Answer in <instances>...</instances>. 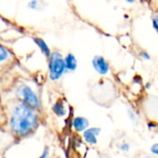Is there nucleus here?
I'll return each instance as SVG.
<instances>
[{"label":"nucleus","mask_w":158,"mask_h":158,"mask_svg":"<svg viewBox=\"0 0 158 158\" xmlns=\"http://www.w3.org/2000/svg\"><path fill=\"white\" fill-rule=\"evenodd\" d=\"M41 113L28 105L12 99L7 104V127L17 139H25L40 127Z\"/></svg>","instance_id":"f257e3e1"},{"label":"nucleus","mask_w":158,"mask_h":158,"mask_svg":"<svg viewBox=\"0 0 158 158\" xmlns=\"http://www.w3.org/2000/svg\"><path fill=\"white\" fill-rule=\"evenodd\" d=\"M13 99L28 105L29 107L41 113L43 110V102L36 89L28 82L21 81L15 85L12 90Z\"/></svg>","instance_id":"f03ea898"},{"label":"nucleus","mask_w":158,"mask_h":158,"mask_svg":"<svg viewBox=\"0 0 158 158\" xmlns=\"http://www.w3.org/2000/svg\"><path fill=\"white\" fill-rule=\"evenodd\" d=\"M64 56L61 52L54 50L48 59V78L52 82H57L67 73L64 64Z\"/></svg>","instance_id":"7ed1b4c3"},{"label":"nucleus","mask_w":158,"mask_h":158,"mask_svg":"<svg viewBox=\"0 0 158 158\" xmlns=\"http://www.w3.org/2000/svg\"><path fill=\"white\" fill-rule=\"evenodd\" d=\"M91 64L93 69L96 73H98L100 75H107L110 73L111 66L109 61L102 55H96L92 58Z\"/></svg>","instance_id":"20e7f679"},{"label":"nucleus","mask_w":158,"mask_h":158,"mask_svg":"<svg viewBox=\"0 0 158 158\" xmlns=\"http://www.w3.org/2000/svg\"><path fill=\"white\" fill-rule=\"evenodd\" d=\"M15 61L13 51L7 46L0 43V70L11 65Z\"/></svg>","instance_id":"39448f33"},{"label":"nucleus","mask_w":158,"mask_h":158,"mask_svg":"<svg viewBox=\"0 0 158 158\" xmlns=\"http://www.w3.org/2000/svg\"><path fill=\"white\" fill-rule=\"evenodd\" d=\"M102 132L101 127H89L82 134V139L89 146H95L98 143V138Z\"/></svg>","instance_id":"423d86ee"},{"label":"nucleus","mask_w":158,"mask_h":158,"mask_svg":"<svg viewBox=\"0 0 158 158\" xmlns=\"http://www.w3.org/2000/svg\"><path fill=\"white\" fill-rule=\"evenodd\" d=\"M71 127L76 133H83L87 128L89 127V121L87 117L82 115L74 116L72 119Z\"/></svg>","instance_id":"0eeeda50"},{"label":"nucleus","mask_w":158,"mask_h":158,"mask_svg":"<svg viewBox=\"0 0 158 158\" xmlns=\"http://www.w3.org/2000/svg\"><path fill=\"white\" fill-rule=\"evenodd\" d=\"M51 111L54 115H56L59 118H64L68 115V108L67 104L62 99H58L52 105Z\"/></svg>","instance_id":"6e6552de"},{"label":"nucleus","mask_w":158,"mask_h":158,"mask_svg":"<svg viewBox=\"0 0 158 158\" xmlns=\"http://www.w3.org/2000/svg\"><path fill=\"white\" fill-rule=\"evenodd\" d=\"M33 42L35 43V45L38 48V49L40 50V52L44 55V57L48 60L49 58V56L51 55V48H49V46L48 45V43L41 37L39 36H34L33 38Z\"/></svg>","instance_id":"1a4fd4ad"},{"label":"nucleus","mask_w":158,"mask_h":158,"mask_svg":"<svg viewBox=\"0 0 158 158\" xmlns=\"http://www.w3.org/2000/svg\"><path fill=\"white\" fill-rule=\"evenodd\" d=\"M63 60H64V64H65V68L67 72H74L77 69L78 60L74 54L69 52L64 56Z\"/></svg>","instance_id":"9d476101"},{"label":"nucleus","mask_w":158,"mask_h":158,"mask_svg":"<svg viewBox=\"0 0 158 158\" xmlns=\"http://www.w3.org/2000/svg\"><path fill=\"white\" fill-rule=\"evenodd\" d=\"M41 6H42V4L40 3V0H30L27 4V7L31 10H40Z\"/></svg>","instance_id":"9b49d317"},{"label":"nucleus","mask_w":158,"mask_h":158,"mask_svg":"<svg viewBox=\"0 0 158 158\" xmlns=\"http://www.w3.org/2000/svg\"><path fill=\"white\" fill-rule=\"evenodd\" d=\"M49 155H50V148H49V146L47 145V146L44 147V149H43L42 152L40 153V155L37 156L36 158H48Z\"/></svg>","instance_id":"f8f14e48"},{"label":"nucleus","mask_w":158,"mask_h":158,"mask_svg":"<svg viewBox=\"0 0 158 158\" xmlns=\"http://www.w3.org/2000/svg\"><path fill=\"white\" fill-rule=\"evenodd\" d=\"M152 25L154 31L158 34V13H154L152 17Z\"/></svg>","instance_id":"ddd939ff"},{"label":"nucleus","mask_w":158,"mask_h":158,"mask_svg":"<svg viewBox=\"0 0 158 158\" xmlns=\"http://www.w3.org/2000/svg\"><path fill=\"white\" fill-rule=\"evenodd\" d=\"M119 149H120L122 152H128V151L130 150V144L127 143V142H122V143L120 144V146H119Z\"/></svg>","instance_id":"4468645a"},{"label":"nucleus","mask_w":158,"mask_h":158,"mask_svg":"<svg viewBox=\"0 0 158 158\" xmlns=\"http://www.w3.org/2000/svg\"><path fill=\"white\" fill-rule=\"evenodd\" d=\"M127 115H128V117H129V119L132 121V122H136L137 121V115H136V114L132 111V110H128L127 111Z\"/></svg>","instance_id":"2eb2a0df"},{"label":"nucleus","mask_w":158,"mask_h":158,"mask_svg":"<svg viewBox=\"0 0 158 158\" xmlns=\"http://www.w3.org/2000/svg\"><path fill=\"white\" fill-rule=\"evenodd\" d=\"M139 56H140V58H142V59L145 60H151V55H150L147 51H144V50L140 51Z\"/></svg>","instance_id":"dca6fc26"},{"label":"nucleus","mask_w":158,"mask_h":158,"mask_svg":"<svg viewBox=\"0 0 158 158\" xmlns=\"http://www.w3.org/2000/svg\"><path fill=\"white\" fill-rule=\"evenodd\" d=\"M151 152L153 153V154H155V155H157L158 156V143H153L152 146H151Z\"/></svg>","instance_id":"f3484780"},{"label":"nucleus","mask_w":158,"mask_h":158,"mask_svg":"<svg viewBox=\"0 0 158 158\" xmlns=\"http://www.w3.org/2000/svg\"><path fill=\"white\" fill-rule=\"evenodd\" d=\"M148 127L151 130L152 129H154V128L157 127V124L155 122H153V121H150V122H148Z\"/></svg>","instance_id":"a211bd4d"},{"label":"nucleus","mask_w":158,"mask_h":158,"mask_svg":"<svg viewBox=\"0 0 158 158\" xmlns=\"http://www.w3.org/2000/svg\"><path fill=\"white\" fill-rule=\"evenodd\" d=\"M125 1L127 3V4H133V3H135L137 0H125Z\"/></svg>","instance_id":"6ab92c4d"}]
</instances>
